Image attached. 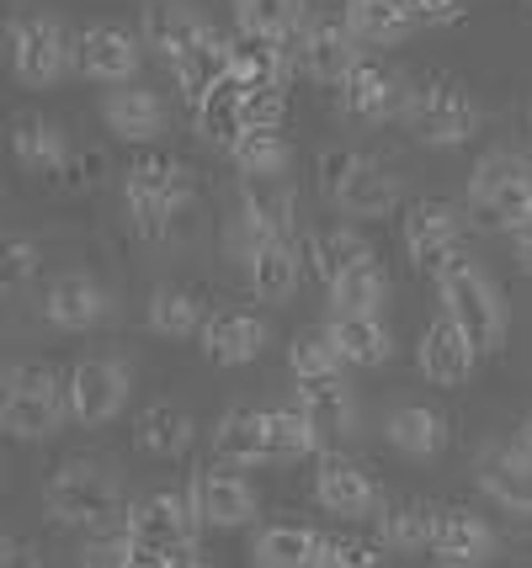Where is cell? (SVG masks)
Returning <instances> with one entry per match:
<instances>
[{"label": "cell", "instance_id": "cell-27", "mask_svg": "<svg viewBox=\"0 0 532 568\" xmlns=\"http://www.w3.org/2000/svg\"><path fill=\"white\" fill-rule=\"evenodd\" d=\"M383 442L410 463H431V457L448 452V420L431 404H394L389 420H383Z\"/></svg>", "mask_w": 532, "mask_h": 568}, {"label": "cell", "instance_id": "cell-46", "mask_svg": "<svg viewBox=\"0 0 532 568\" xmlns=\"http://www.w3.org/2000/svg\"><path fill=\"white\" fill-rule=\"evenodd\" d=\"M288 91H240V123L245 128H282Z\"/></svg>", "mask_w": 532, "mask_h": 568}, {"label": "cell", "instance_id": "cell-4", "mask_svg": "<svg viewBox=\"0 0 532 568\" xmlns=\"http://www.w3.org/2000/svg\"><path fill=\"white\" fill-rule=\"evenodd\" d=\"M187 202H192V175L181 171L177 160H165V154H144V160H133L123 175V213L133 223V234L139 240H165L171 234V223L187 213Z\"/></svg>", "mask_w": 532, "mask_h": 568}, {"label": "cell", "instance_id": "cell-51", "mask_svg": "<svg viewBox=\"0 0 532 568\" xmlns=\"http://www.w3.org/2000/svg\"><path fill=\"white\" fill-rule=\"evenodd\" d=\"M516 446H522V452H528V457H532V415H528V420H522V425H516Z\"/></svg>", "mask_w": 532, "mask_h": 568}, {"label": "cell", "instance_id": "cell-10", "mask_svg": "<svg viewBox=\"0 0 532 568\" xmlns=\"http://www.w3.org/2000/svg\"><path fill=\"white\" fill-rule=\"evenodd\" d=\"M288 49H293V64H299L314 85H341V80L362 64V43H357V32L347 27L341 11H314V17L304 11V22H299Z\"/></svg>", "mask_w": 532, "mask_h": 568}, {"label": "cell", "instance_id": "cell-45", "mask_svg": "<svg viewBox=\"0 0 532 568\" xmlns=\"http://www.w3.org/2000/svg\"><path fill=\"white\" fill-rule=\"evenodd\" d=\"M383 552H389V547L373 542V537H325L320 568H389Z\"/></svg>", "mask_w": 532, "mask_h": 568}, {"label": "cell", "instance_id": "cell-5", "mask_svg": "<svg viewBox=\"0 0 532 568\" xmlns=\"http://www.w3.org/2000/svg\"><path fill=\"white\" fill-rule=\"evenodd\" d=\"M6 59H11V74L22 80L27 91H43V85H59L64 74L76 70V38L49 11L17 6L6 17Z\"/></svg>", "mask_w": 532, "mask_h": 568}, {"label": "cell", "instance_id": "cell-40", "mask_svg": "<svg viewBox=\"0 0 532 568\" xmlns=\"http://www.w3.org/2000/svg\"><path fill=\"white\" fill-rule=\"evenodd\" d=\"M234 22H240V38L293 43V32L304 22V6L299 0H234Z\"/></svg>", "mask_w": 532, "mask_h": 568}, {"label": "cell", "instance_id": "cell-3", "mask_svg": "<svg viewBox=\"0 0 532 568\" xmlns=\"http://www.w3.org/2000/svg\"><path fill=\"white\" fill-rule=\"evenodd\" d=\"M118 478L97 457H70L49 473L43 484V510L53 516V526H80V531H102L118 520Z\"/></svg>", "mask_w": 532, "mask_h": 568}, {"label": "cell", "instance_id": "cell-26", "mask_svg": "<svg viewBox=\"0 0 532 568\" xmlns=\"http://www.w3.org/2000/svg\"><path fill=\"white\" fill-rule=\"evenodd\" d=\"M240 276L261 303H288L299 276H304V255H299V240H267L261 250H251L240 261Z\"/></svg>", "mask_w": 532, "mask_h": 568}, {"label": "cell", "instance_id": "cell-22", "mask_svg": "<svg viewBox=\"0 0 532 568\" xmlns=\"http://www.w3.org/2000/svg\"><path fill=\"white\" fill-rule=\"evenodd\" d=\"M480 489L490 505L532 520V457L516 442H495L480 452Z\"/></svg>", "mask_w": 532, "mask_h": 568}, {"label": "cell", "instance_id": "cell-42", "mask_svg": "<svg viewBox=\"0 0 532 568\" xmlns=\"http://www.w3.org/2000/svg\"><path fill=\"white\" fill-rule=\"evenodd\" d=\"M288 372L299 377V383H330V377H347V356L335 351L325 329H314V335H293V346H288Z\"/></svg>", "mask_w": 532, "mask_h": 568}, {"label": "cell", "instance_id": "cell-30", "mask_svg": "<svg viewBox=\"0 0 532 568\" xmlns=\"http://www.w3.org/2000/svg\"><path fill=\"white\" fill-rule=\"evenodd\" d=\"M293 404L309 415V425L320 430V442H347L357 430V398L347 377H330V383H299Z\"/></svg>", "mask_w": 532, "mask_h": 568}, {"label": "cell", "instance_id": "cell-6", "mask_svg": "<svg viewBox=\"0 0 532 568\" xmlns=\"http://www.w3.org/2000/svg\"><path fill=\"white\" fill-rule=\"evenodd\" d=\"M400 118H405V128L415 133V144H426V149H463L480 133V106H474V97H469L458 80H448V74L415 80Z\"/></svg>", "mask_w": 532, "mask_h": 568}, {"label": "cell", "instance_id": "cell-18", "mask_svg": "<svg viewBox=\"0 0 532 568\" xmlns=\"http://www.w3.org/2000/svg\"><path fill=\"white\" fill-rule=\"evenodd\" d=\"M405 97H410V85L389 70V64H379V59H362V64L335 85V106H341L352 123H383V118L405 112Z\"/></svg>", "mask_w": 532, "mask_h": 568}, {"label": "cell", "instance_id": "cell-11", "mask_svg": "<svg viewBox=\"0 0 532 568\" xmlns=\"http://www.w3.org/2000/svg\"><path fill=\"white\" fill-rule=\"evenodd\" d=\"M187 495H192V510L203 520V531H240L261 516V495L255 484L240 468H224V463H208L187 478Z\"/></svg>", "mask_w": 532, "mask_h": 568}, {"label": "cell", "instance_id": "cell-29", "mask_svg": "<svg viewBox=\"0 0 532 568\" xmlns=\"http://www.w3.org/2000/svg\"><path fill=\"white\" fill-rule=\"evenodd\" d=\"M325 335L347 356V367H383L394 356V329L383 314H330Z\"/></svg>", "mask_w": 532, "mask_h": 568}, {"label": "cell", "instance_id": "cell-20", "mask_svg": "<svg viewBox=\"0 0 532 568\" xmlns=\"http://www.w3.org/2000/svg\"><path fill=\"white\" fill-rule=\"evenodd\" d=\"M267 341H272V329L255 308H213L203 335H198V346L213 367H245L267 351Z\"/></svg>", "mask_w": 532, "mask_h": 568}, {"label": "cell", "instance_id": "cell-53", "mask_svg": "<svg viewBox=\"0 0 532 568\" xmlns=\"http://www.w3.org/2000/svg\"><path fill=\"white\" fill-rule=\"evenodd\" d=\"M335 6H347V0H335Z\"/></svg>", "mask_w": 532, "mask_h": 568}, {"label": "cell", "instance_id": "cell-8", "mask_svg": "<svg viewBox=\"0 0 532 568\" xmlns=\"http://www.w3.org/2000/svg\"><path fill=\"white\" fill-rule=\"evenodd\" d=\"M469 202L484 213L490 229H506V234L532 229V160L511 149L480 154V165L469 171Z\"/></svg>", "mask_w": 532, "mask_h": 568}, {"label": "cell", "instance_id": "cell-34", "mask_svg": "<svg viewBox=\"0 0 532 568\" xmlns=\"http://www.w3.org/2000/svg\"><path fill=\"white\" fill-rule=\"evenodd\" d=\"M11 154L27 175H59L70 165V139L64 128H53L49 118H17L11 128Z\"/></svg>", "mask_w": 532, "mask_h": 568}, {"label": "cell", "instance_id": "cell-41", "mask_svg": "<svg viewBox=\"0 0 532 568\" xmlns=\"http://www.w3.org/2000/svg\"><path fill=\"white\" fill-rule=\"evenodd\" d=\"M267 436H272V463H299V457H314V452L325 446L299 404L267 409Z\"/></svg>", "mask_w": 532, "mask_h": 568}, {"label": "cell", "instance_id": "cell-36", "mask_svg": "<svg viewBox=\"0 0 532 568\" xmlns=\"http://www.w3.org/2000/svg\"><path fill=\"white\" fill-rule=\"evenodd\" d=\"M229 160L240 165L245 181L272 186V181H282L288 165H293V144L282 139V128H245V133L229 144Z\"/></svg>", "mask_w": 532, "mask_h": 568}, {"label": "cell", "instance_id": "cell-21", "mask_svg": "<svg viewBox=\"0 0 532 568\" xmlns=\"http://www.w3.org/2000/svg\"><path fill=\"white\" fill-rule=\"evenodd\" d=\"M415 367L426 372V383H436V388H458V383L474 377L480 351H474V341H469L448 314H436V320L421 329V341H415Z\"/></svg>", "mask_w": 532, "mask_h": 568}, {"label": "cell", "instance_id": "cell-2", "mask_svg": "<svg viewBox=\"0 0 532 568\" xmlns=\"http://www.w3.org/2000/svg\"><path fill=\"white\" fill-rule=\"evenodd\" d=\"M64 420V372H53L49 362H11L0 383V430L11 442H53Z\"/></svg>", "mask_w": 532, "mask_h": 568}, {"label": "cell", "instance_id": "cell-43", "mask_svg": "<svg viewBox=\"0 0 532 568\" xmlns=\"http://www.w3.org/2000/svg\"><path fill=\"white\" fill-rule=\"evenodd\" d=\"M133 552H139V542L128 537L123 520H112L102 531H86V542H80V568H133Z\"/></svg>", "mask_w": 532, "mask_h": 568}, {"label": "cell", "instance_id": "cell-31", "mask_svg": "<svg viewBox=\"0 0 532 568\" xmlns=\"http://www.w3.org/2000/svg\"><path fill=\"white\" fill-rule=\"evenodd\" d=\"M299 255H304L309 272H314L330 287V276L347 272V266H357V261H368V255H373V245L357 234L352 223H330V229H304Z\"/></svg>", "mask_w": 532, "mask_h": 568}, {"label": "cell", "instance_id": "cell-24", "mask_svg": "<svg viewBox=\"0 0 532 568\" xmlns=\"http://www.w3.org/2000/svg\"><path fill=\"white\" fill-rule=\"evenodd\" d=\"M213 457L224 468H267L272 463V436H267V409H251V404H234L219 415L213 425Z\"/></svg>", "mask_w": 532, "mask_h": 568}, {"label": "cell", "instance_id": "cell-15", "mask_svg": "<svg viewBox=\"0 0 532 568\" xmlns=\"http://www.w3.org/2000/svg\"><path fill=\"white\" fill-rule=\"evenodd\" d=\"M314 499H320V510L335 520H373L383 516V489L379 478L352 463V457H341V452H325L320 457V468H314Z\"/></svg>", "mask_w": 532, "mask_h": 568}, {"label": "cell", "instance_id": "cell-38", "mask_svg": "<svg viewBox=\"0 0 532 568\" xmlns=\"http://www.w3.org/2000/svg\"><path fill=\"white\" fill-rule=\"evenodd\" d=\"M192 436H198V425H192V415H187L181 404H150V409L133 420V442H139V452H150V457H160V463L181 457V452L192 446Z\"/></svg>", "mask_w": 532, "mask_h": 568}, {"label": "cell", "instance_id": "cell-28", "mask_svg": "<svg viewBox=\"0 0 532 568\" xmlns=\"http://www.w3.org/2000/svg\"><path fill=\"white\" fill-rule=\"evenodd\" d=\"M325 537L299 520H272L251 537V568H320Z\"/></svg>", "mask_w": 532, "mask_h": 568}, {"label": "cell", "instance_id": "cell-9", "mask_svg": "<svg viewBox=\"0 0 532 568\" xmlns=\"http://www.w3.org/2000/svg\"><path fill=\"white\" fill-rule=\"evenodd\" d=\"M128 394H133V377L112 356H80L64 367V404H70V420L86 430L118 420L128 409Z\"/></svg>", "mask_w": 532, "mask_h": 568}, {"label": "cell", "instance_id": "cell-48", "mask_svg": "<svg viewBox=\"0 0 532 568\" xmlns=\"http://www.w3.org/2000/svg\"><path fill=\"white\" fill-rule=\"evenodd\" d=\"M165 568H213V558L203 552V542H192V547H177V552H165Z\"/></svg>", "mask_w": 532, "mask_h": 568}, {"label": "cell", "instance_id": "cell-1", "mask_svg": "<svg viewBox=\"0 0 532 568\" xmlns=\"http://www.w3.org/2000/svg\"><path fill=\"white\" fill-rule=\"evenodd\" d=\"M431 282H436V297H442V314L474 341L480 356H495L506 346L511 320H506V303H501V287H495V276L484 272L469 250L453 255Z\"/></svg>", "mask_w": 532, "mask_h": 568}, {"label": "cell", "instance_id": "cell-32", "mask_svg": "<svg viewBox=\"0 0 532 568\" xmlns=\"http://www.w3.org/2000/svg\"><path fill=\"white\" fill-rule=\"evenodd\" d=\"M293 49L288 43H261V38H234V85L240 91H288L293 80Z\"/></svg>", "mask_w": 532, "mask_h": 568}, {"label": "cell", "instance_id": "cell-52", "mask_svg": "<svg viewBox=\"0 0 532 568\" xmlns=\"http://www.w3.org/2000/svg\"><path fill=\"white\" fill-rule=\"evenodd\" d=\"M528 128H532V101H528Z\"/></svg>", "mask_w": 532, "mask_h": 568}, {"label": "cell", "instance_id": "cell-23", "mask_svg": "<svg viewBox=\"0 0 532 568\" xmlns=\"http://www.w3.org/2000/svg\"><path fill=\"white\" fill-rule=\"evenodd\" d=\"M102 123L107 133H118L123 144H154L165 133V101L150 85H112L102 97Z\"/></svg>", "mask_w": 532, "mask_h": 568}, {"label": "cell", "instance_id": "cell-37", "mask_svg": "<svg viewBox=\"0 0 532 568\" xmlns=\"http://www.w3.org/2000/svg\"><path fill=\"white\" fill-rule=\"evenodd\" d=\"M325 293H330V314H383L389 276H383L379 255H368V261H357V266L330 276Z\"/></svg>", "mask_w": 532, "mask_h": 568}, {"label": "cell", "instance_id": "cell-33", "mask_svg": "<svg viewBox=\"0 0 532 568\" xmlns=\"http://www.w3.org/2000/svg\"><path fill=\"white\" fill-rule=\"evenodd\" d=\"M341 17L347 27L357 32V43L362 49H383V43H400L415 32V11H410V0H347L341 6Z\"/></svg>", "mask_w": 532, "mask_h": 568}, {"label": "cell", "instance_id": "cell-19", "mask_svg": "<svg viewBox=\"0 0 532 568\" xmlns=\"http://www.w3.org/2000/svg\"><path fill=\"white\" fill-rule=\"evenodd\" d=\"M213 27L198 17V6H187V0H144V11H139V38H144V49H154L171 70H177L181 59H192L198 43H203Z\"/></svg>", "mask_w": 532, "mask_h": 568}, {"label": "cell", "instance_id": "cell-16", "mask_svg": "<svg viewBox=\"0 0 532 568\" xmlns=\"http://www.w3.org/2000/svg\"><path fill=\"white\" fill-rule=\"evenodd\" d=\"M144 64V38H133L118 22H97L76 38V70L97 85H133Z\"/></svg>", "mask_w": 532, "mask_h": 568}, {"label": "cell", "instance_id": "cell-49", "mask_svg": "<svg viewBox=\"0 0 532 568\" xmlns=\"http://www.w3.org/2000/svg\"><path fill=\"white\" fill-rule=\"evenodd\" d=\"M511 255H516V272L532 276V229H522V234H511Z\"/></svg>", "mask_w": 532, "mask_h": 568}, {"label": "cell", "instance_id": "cell-25", "mask_svg": "<svg viewBox=\"0 0 532 568\" xmlns=\"http://www.w3.org/2000/svg\"><path fill=\"white\" fill-rule=\"evenodd\" d=\"M171 74H177L187 106L198 112L203 101H213L219 91H229V85H234V38H224V32H208L203 43H198V53H192V59H181Z\"/></svg>", "mask_w": 532, "mask_h": 568}, {"label": "cell", "instance_id": "cell-14", "mask_svg": "<svg viewBox=\"0 0 532 568\" xmlns=\"http://www.w3.org/2000/svg\"><path fill=\"white\" fill-rule=\"evenodd\" d=\"M495 552H501V537L480 510H469V505H442L436 510V531H431L426 547V558L436 568H490Z\"/></svg>", "mask_w": 532, "mask_h": 568}, {"label": "cell", "instance_id": "cell-44", "mask_svg": "<svg viewBox=\"0 0 532 568\" xmlns=\"http://www.w3.org/2000/svg\"><path fill=\"white\" fill-rule=\"evenodd\" d=\"M38 266H43V245L27 240V234H6V250H0V282H6V293H22L27 282L38 276Z\"/></svg>", "mask_w": 532, "mask_h": 568}, {"label": "cell", "instance_id": "cell-7", "mask_svg": "<svg viewBox=\"0 0 532 568\" xmlns=\"http://www.w3.org/2000/svg\"><path fill=\"white\" fill-rule=\"evenodd\" d=\"M320 175H325V202L341 213V219H389L394 207H400V175L379 165V160H368V154H325L320 160Z\"/></svg>", "mask_w": 532, "mask_h": 568}, {"label": "cell", "instance_id": "cell-13", "mask_svg": "<svg viewBox=\"0 0 532 568\" xmlns=\"http://www.w3.org/2000/svg\"><path fill=\"white\" fill-rule=\"evenodd\" d=\"M400 240H405L410 261L436 276L453 255H463V213H458V202H442V197L410 202L405 223H400Z\"/></svg>", "mask_w": 532, "mask_h": 568}, {"label": "cell", "instance_id": "cell-35", "mask_svg": "<svg viewBox=\"0 0 532 568\" xmlns=\"http://www.w3.org/2000/svg\"><path fill=\"white\" fill-rule=\"evenodd\" d=\"M144 320H150L154 335H165V341H198L208 324V303L192 287H154L150 303H144Z\"/></svg>", "mask_w": 532, "mask_h": 568}, {"label": "cell", "instance_id": "cell-50", "mask_svg": "<svg viewBox=\"0 0 532 568\" xmlns=\"http://www.w3.org/2000/svg\"><path fill=\"white\" fill-rule=\"evenodd\" d=\"M133 568H165V552H150V547H139V552H133Z\"/></svg>", "mask_w": 532, "mask_h": 568}, {"label": "cell", "instance_id": "cell-39", "mask_svg": "<svg viewBox=\"0 0 532 568\" xmlns=\"http://www.w3.org/2000/svg\"><path fill=\"white\" fill-rule=\"evenodd\" d=\"M431 531H436V510H431V505H421V499H394V505H383L379 542L389 547V552H426Z\"/></svg>", "mask_w": 532, "mask_h": 568}, {"label": "cell", "instance_id": "cell-17", "mask_svg": "<svg viewBox=\"0 0 532 568\" xmlns=\"http://www.w3.org/2000/svg\"><path fill=\"white\" fill-rule=\"evenodd\" d=\"M107 308H112V297H107V287L91 272H59L49 287H43V297H38L43 324L64 329V335L97 329V324L107 320Z\"/></svg>", "mask_w": 532, "mask_h": 568}, {"label": "cell", "instance_id": "cell-12", "mask_svg": "<svg viewBox=\"0 0 532 568\" xmlns=\"http://www.w3.org/2000/svg\"><path fill=\"white\" fill-rule=\"evenodd\" d=\"M128 537L150 552H177V547H192L203 537V520L192 510V495L187 489H154V495L133 499L123 510Z\"/></svg>", "mask_w": 532, "mask_h": 568}, {"label": "cell", "instance_id": "cell-47", "mask_svg": "<svg viewBox=\"0 0 532 568\" xmlns=\"http://www.w3.org/2000/svg\"><path fill=\"white\" fill-rule=\"evenodd\" d=\"M0 568H43V552L27 542V537H6V547H0Z\"/></svg>", "mask_w": 532, "mask_h": 568}]
</instances>
